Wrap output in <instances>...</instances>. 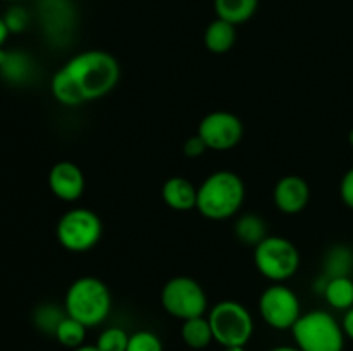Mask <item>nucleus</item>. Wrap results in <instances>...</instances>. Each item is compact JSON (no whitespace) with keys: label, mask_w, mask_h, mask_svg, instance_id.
<instances>
[{"label":"nucleus","mask_w":353,"mask_h":351,"mask_svg":"<svg viewBox=\"0 0 353 351\" xmlns=\"http://www.w3.org/2000/svg\"><path fill=\"white\" fill-rule=\"evenodd\" d=\"M121 65L105 50H85L72 55L50 81L52 96L64 107H79L103 98L117 86Z\"/></svg>","instance_id":"f257e3e1"},{"label":"nucleus","mask_w":353,"mask_h":351,"mask_svg":"<svg viewBox=\"0 0 353 351\" xmlns=\"http://www.w3.org/2000/svg\"><path fill=\"white\" fill-rule=\"evenodd\" d=\"M247 189L236 172L216 171L196 189V210L209 220H228L243 206Z\"/></svg>","instance_id":"f03ea898"},{"label":"nucleus","mask_w":353,"mask_h":351,"mask_svg":"<svg viewBox=\"0 0 353 351\" xmlns=\"http://www.w3.org/2000/svg\"><path fill=\"white\" fill-rule=\"evenodd\" d=\"M64 310L69 317L83 326L97 327L103 323L112 310V295L102 279L83 275L68 288L64 296Z\"/></svg>","instance_id":"7ed1b4c3"},{"label":"nucleus","mask_w":353,"mask_h":351,"mask_svg":"<svg viewBox=\"0 0 353 351\" xmlns=\"http://www.w3.org/2000/svg\"><path fill=\"white\" fill-rule=\"evenodd\" d=\"M295 346L302 351H343L345 332L341 322L326 310H310L292 327Z\"/></svg>","instance_id":"20e7f679"},{"label":"nucleus","mask_w":353,"mask_h":351,"mask_svg":"<svg viewBox=\"0 0 353 351\" xmlns=\"http://www.w3.org/2000/svg\"><path fill=\"white\" fill-rule=\"evenodd\" d=\"M214 341L223 348L247 346L254 336V317L250 310L236 299H223L207 313Z\"/></svg>","instance_id":"39448f33"},{"label":"nucleus","mask_w":353,"mask_h":351,"mask_svg":"<svg viewBox=\"0 0 353 351\" xmlns=\"http://www.w3.org/2000/svg\"><path fill=\"white\" fill-rule=\"evenodd\" d=\"M300 251L293 241L268 236L254 248V264L259 274L271 282H285L300 268Z\"/></svg>","instance_id":"423d86ee"},{"label":"nucleus","mask_w":353,"mask_h":351,"mask_svg":"<svg viewBox=\"0 0 353 351\" xmlns=\"http://www.w3.org/2000/svg\"><path fill=\"white\" fill-rule=\"evenodd\" d=\"M103 226L93 210L74 206L64 212L55 227L59 244L71 253L93 250L102 237Z\"/></svg>","instance_id":"0eeeda50"},{"label":"nucleus","mask_w":353,"mask_h":351,"mask_svg":"<svg viewBox=\"0 0 353 351\" xmlns=\"http://www.w3.org/2000/svg\"><path fill=\"white\" fill-rule=\"evenodd\" d=\"M161 303L169 315L183 322L205 315L209 308V298L203 286L188 275L169 279L161 291Z\"/></svg>","instance_id":"6e6552de"},{"label":"nucleus","mask_w":353,"mask_h":351,"mask_svg":"<svg viewBox=\"0 0 353 351\" xmlns=\"http://www.w3.org/2000/svg\"><path fill=\"white\" fill-rule=\"evenodd\" d=\"M259 313L271 329L292 330L302 315V305L292 288L283 282H272L259 298Z\"/></svg>","instance_id":"1a4fd4ad"},{"label":"nucleus","mask_w":353,"mask_h":351,"mask_svg":"<svg viewBox=\"0 0 353 351\" xmlns=\"http://www.w3.org/2000/svg\"><path fill=\"white\" fill-rule=\"evenodd\" d=\"M243 133L245 127L240 117L226 110H214L207 114L196 129V134L202 138L207 148L214 151L233 150L241 141Z\"/></svg>","instance_id":"9d476101"},{"label":"nucleus","mask_w":353,"mask_h":351,"mask_svg":"<svg viewBox=\"0 0 353 351\" xmlns=\"http://www.w3.org/2000/svg\"><path fill=\"white\" fill-rule=\"evenodd\" d=\"M48 189L61 202L72 203L85 193V174L81 167L71 160H61L48 171Z\"/></svg>","instance_id":"9b49d317"},{"label":"nucleus","mask_w":353,"mask_h":351,"mask_svg":"<svg viewBox=\"0 0 353 351\" xmlns=\"http://www.w3.org/2000/svg\"><path fill=\"white\" fill-rule=\"evenodd\" d=\"M272 200L279 212L286 215H295L305 210L310 202V188L302 176L288 174L283 176L274 186Z\"/></svg>","instance_id":"f8f14e48"},{"label":"nucleus","mask_w":353,"mask_h":351,"mask_svg":"<svg viewBox=\"0 0 353 351\" xmlns=\"http://www.w3.org/2000/svg\"><path fill=\"white\" fill-rule=\"evenodd\" d=\"M196 189L190 179L183 176H172L162 184L161 195L165 205L176 212H188L196 209Z\"/></svg>","instance_id":"ddd939ff"},{"label":"nucleus","mask_w":353,"mask_h":351,"mask_svg":"<svg viewBox=\"0 0 353 351\" xmlns=\"http://www.w3.org/2000/svg\"><path fill=\"white\" fill-rule=\"evenodd\" d=\"M33 62L19 50L0 48V76L12 85H23L31 78Z\"/></svg>","instance_id":"4468645a"},{"label":"nucleus","mask_w":353,"mask_h":351,"mask_svg":"<svg viewBox=\"0 0 353 351\" xmlns=\"http://www.w3.org/2000/svg\"><path fill=\"white\" fill-rule=\"evenodd\" d=\"M203 43H205L207 50L212 52V54H228L234 47V43H236V26L216 17L205 28Z\"/></svg>","instance_id":"2eb2a0df"},{"label":"nucleus","mask_w":353,"mask_h":351,"mask_svg":"<svg viewBox=\"0 0 353 351\" xmlns=\"http://www.w3.org/2000/svg\"><path fill=\"white\" fill-rule=\"evenodd\" d=\"M259 0H214V12L219 19L228 23L243 24L257 12Z\"/></svg>","instance_id":"dca6fc26"},{"label":"nucleus","mask_w":353,"mask_h":351,"mask_svg":"<svg viewBox=\"0 0 353 351\" xmlns=\"http://www.w3.org/2000/svg\"><path fill=\"white\" fill-rule=\"evenodd\" d=\"M327 305L340 312H347L353 306V279L352 275L327 279L323 291Z\"/></svg>","instance_id":"f3484780"},{"label":"nucleus","mask_w":353,"mask_h":351,"mask_svg":"<svg viewBox=\"0 0 353 351\" xmlns=\"http://www.w3.org/2000/svg\"><path fill=\"white\" fill-rule=\"evenodd\" d=\"M181 339L192 350H205L214 343L212 327L205 315L188 319L181 326Z\"/></svg>","instance_id":"a211bd4d"},{"label":"nucleus","mask_w":353,"mask_h":351,"mask_svg":"<svg viewBox=\"0 0 353 351\" xmlns=\"http://www.w3.org/2000/svg\"><path fill=\"white\" fill-rule=\"evenodd\" d=\"M234 236L245 246H257L264 237H268V226L262 215L254 212L243 213L234 222Z\"/></svg>","instance_id":"6ab92c4d"},{"label":"nucleus","mask_w":353,"mask_h":351,"mask_svg":"<svg viewBox=\"0 0 353 351\" xmlns=\"http://www.w3.org/2000/svg\"><path fill=\"white\" fill-rule=\"evenodd\" d=\"M353 270V250L345 244H334L330 248L323 262V275L327 279L352 275Z\"/></svg>","instance_id":"aec40b11"},{"label":"nucleus","mask_w":353,"mask_h":351,"mask_svg":"<svg viewBox=\"0 0 353 351\" xmlns=\"http://www.w3.org/2000/svg\"><path fill=\"white\" fill-rule=\"evenodd\" d=\"M86 330H88V327L83 326L79 320L65 315L64 319L61 320V323L57 326V329H55L54 337L57 339V343L61 344V346L69 348V350L72 351L85 344Z\"/></svg>","instance_id":"412c9836"},{"label":"nucleus","mask_w":353,"mask_h":351,"mask_svg":"<svg viewBox=\"0 0 353 351\" xmlns=\"http://www.w3.org/2000/svg\"><path fill=\"white\" fill-rule=\"evenodd\" d=\"M65 315H68L65 310L59 308V306L55 305H48L47 303V305L38 306L37 312H34L33 315V320L34 326H37L41 332H47L54 336L55 329H57V326L61 323V320L64 319Z\"/></svg>","instance_id":"4be33fe9"},{"label":"nucleus","mask_w":353,"mask_h":351,"mask_svg":"<svg viewBox=\"0 0 353 351\" xmlns=\"http://www.w3.org/2000/svg\"><path fill=\"white\" fill-rule=\"evenodd\" d=\"M128 343H130V334L123 327H107L97 337L95 346L100 351H126Z\"/></svg>","instance_id":"5701e85b"},{"label":"nucleus","mask_w":353,"mask_h":351,"mask_svg":"<svg viewBox=\"0 0 353 351\" xmlns=\"http://www.w3.org/2000/svg\"><path fill=\"white\" fill-rule=\"evenodd\" d=\"M126 351H164L161 337L152 330H137L130 334V343Z\"/></svg>","instance_id":"b1692460"},{"label":"nucleus","mask_w":353,"mask_h":351,"mask_svg":"<svg viewBox=\"0 0 353 351\" xmlns=\"http://www.w3.org/2000/svg\"><path fill=\"white\" fill-rule=\"evenodd\" d=\"M3 21L9 28V33H21L28 26V12L23 7H10L3 16Z\"/></svg>","instance_id":"393cba45"},{"label":"nucleus","mask_w":353,"mask_h":351,"mask_svg":"<svg viewBox=\"0 0 353 351\" xmlns=\"http://www.w3.org/2000/svg\"><path fill=\"white\" fill-rule=\"evenodd\" d=\"M207 150H209V148H207V145L203 143V140L199 136V134L190 136L188 140L185 141V145H183V153H185L188 158L202 157Z\"/></svg>","instance_id":"a878e982"},{"label":"nucleus","mask_w":353,"mask_h":351,"mask_svg":"<svg viewBox=\"0 0 353 351\" xmlns=\"http://www.w3.org/2000/svg\"><path fill=\"white\" fill-rule=\"evenodd\" d=\"M340 196L341 202L353 210V167L348 169L343 174L340 182Z\"/></svg>","instance_id":"bb28decb"},{"label":"nucleus","mask_w":353,"mask_h":351,"mask_svg":"<svg viewBox=\"0 0 353 351\" xmlns=\"http://www.w3.org/2000/svg\"><path fill=\"white\" fill-rule=\"evenodd\" d=\"M341 327H343L345 337L353 341V306L350 310L343 313V320H341Z\"/></svg>","instance_id":"cd10ccee"},{"label":"nucleus","mask_w":353,"mask_h":351,"mask_svg":"<svg viewBox=\"0 0 353 351\" xmlns=\"http://www.w3.org/2000/svg\"><path fill=\"white\" fill-rule=\"evenodd\" d=\"M9 28H7L6 21H3V16H0V48H3L7 38H9Z\"/></svg>","instance_id":"c85d7f7f"},{"label":"nucleus","mask_w":353,"mask_h":351,"mask_svg":"<svg viewBox=\"0 0 353 351\" xmlns=\"http://www.w3.org/2000/svg\"><path fill=\"white\" fill-rule=\"evenodd\" d=\"M72 351H100V350L95 346V344H83V346L76 348V350Z\"/></svg>","instance_id":"c756f323"},{"label":"nucleus","mask_w":353,"mask_h":351,"mask_svg":"<svg viewBox=\"0 0 353 351\" xmlns=\"http://www.w3.org/2000/svg\"><path fill=\"white\" fill-rule=\"evenodd\" d=\"M269 351H302L299 346H278V348H272Z\"/></svg>","instance_id":"7c9ffc66"},{"label":"nucleus","mask_w":353,"mask_h":351,"mask_svg":"<svg viewBox=\"0 0 353 351\" xmlns=\"http://www.w3.org/2000/svg\"><path fill=\"white\" fill-rule=\"evenodd\" d=\"M223 351H247L245 346H233V348H224Z\"/></svg>","instance_id":"2f4dec72"},{"label":"nucleus","mask_w":353,"mask_h":351,"mask_svg":"<svg viewBox=\"0 0 353 351\" xmlns=\"http://www.w3.org/2000/svg\"><path fill=\"white\" fill-rule=\"evenodd\" d=\"M348 143H350V147L353 148V129L348 133Z\"/></svg>","instance_id":"473e14b6"},{"label":"nucleus","mask_w":353,"mask_h":351,"mask_svg":"<svg viewBox=\"0 0 353 351\" xmlns=\"http://www.w3.org/2000/svg\"><path fill=\"white\" fill-rule=\"evenodd\" d=\"M2 2H17V0H2Z\"/></svg>","instance_id":"72a5a7b5"}]
</instances>
